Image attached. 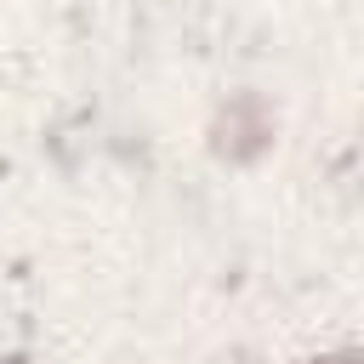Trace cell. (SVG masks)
I'll list each match as a JSON object with an SVG mask.
<instances>
[{
	"instance_id": "6da1fadb",
	"label": "cell",
	"mask_w": 364,
	"mask_h": 364,
	"mask_svg": "<svg viewBox=\"0 0 364 364\" xmlns=\"http://www.w3.org/2000/svg\"><path fill=\"white\" fill-rule=\"evenodd\" d=\"M267 136H273V125L262 119V108H256V102H233L228 119H222V142H216V148L233 154V159H250Z\"/></svg>"
},
{
	"instance_id": "7a4b0ae2",
	"label": "cell",
	"mask_w": 364,
	"mask_h": 364,
	"mask_svg": "<svg viewBox=\"0 0 364 364\" xmlns=\"http://www.w3.org/2000/svg\"><path fill=\"white\" fill-rule=\"evenodd\" d=\"M324 364H353V358H324Z\"/></svg>"
}]
</instances>
